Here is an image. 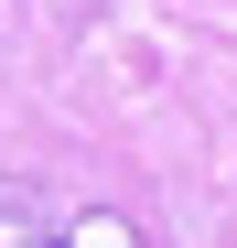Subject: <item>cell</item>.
Segmentation results:
<instances>
[{
  "instance_id": "obj_1",
  "label": "cell",
  "mask_w": 237,
  "mask_h": 248,
  "mask_svg": "<svg viewBox=\"0 0 237 248\" xmlns=\"http://www.w3.org/2000/svg\"><path fill=\"white\" fill-rule=\"evenodd\" d=\"M0 248H54V216L32 184H0Z\"/></svg>"
},
{
  "instance_id": "obj_2",
  "label": "cell",
  "mask_w": 237,
  "mask_h": 248,
  "mask_svg": "<svg viewBox=\"0 0 237 248\" xmlns=\"http://www.w3.org/2000/svg\"><path fill=\"white\" fill-rule=\"evenodd\" d=\"M65 248H140V227H130V216H87Z\"/></svg>"
}]
</instances>
